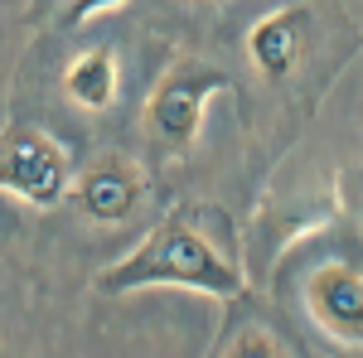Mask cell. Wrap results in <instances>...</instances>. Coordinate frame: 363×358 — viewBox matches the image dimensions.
<instances>
[{"label": "cell", "instance_id": "6da1fadb", "mask_svg": "<svg viewBox=\"0 0 363 358\" xmlns=\"http://www.w3.org/2000/svg\"><path fill=\"white\" fill-rule=\"evenodd\" d=\"M92 286L102 296H131V291H155V286H179V291H199L213 301H242V272L199 223L189 218H165L150 228L126 257H116L112 267L92 276Z\"/></svg>", "mask_w": 363, "mask_h": 358}, {"label": "cell", "instance_id": "7a4b0ae2", "mask_svg": "<svg viewBox=\"0 0 363 358\" xmlns=\"http://www.w3.org/2000/svg\"><path fill=\"white\" fill-rule=\"evenodd\" d=\"M228 87H233V78L223 68H213L203 58H179L155 83L150 102H145V121H150V131L165 140L169 150H189L199 140V131H203L208 102L223 97Z\"/></svg>", "mask_w": 363, "mask_h": 358}, {"label": "cell", "instance_id": "3957f363", "mask_svg": "<svg viewBox=\"0 0 363 358\" xmlns=\"http://www.w3.org/2000/svg\"><path fill=\"white\" fill-rule=\"evenodd\" d=\"M73 184V160L49 131H5L0 136V189L25 198L34 208H54Z\"/></svg>", "mask_w": 363, "mask_h": 358}, {"label": "cell", "instance_id": "277c9868", "mask_svg": "<svg viewBox=\"0 0 363 358\" xmlns=\"http://www.w3.org/2000/svg\"><path fill=\"white\" fill-rule=\"evenodd\" d=\"M140 169L121 155H107L97 165L83 169L78 179V208H83L92 223H126L140 203Z\"/></svg>", "mask_w": 363, "mask_h": 358}, {"label": "cell", "instance_id": "5b68a950", "mask_svg": "<svg viewBox=\"0 0 363 358\" xmlns=\"http://www.w3.org/2000/svg\"><path fill=\"white\" fill-rule=\"evenodd\" d=\"M310 310L339 344H363V276L349 267H320L310 276Z\"/></svg>", "mask_w": 363, "mask_h": 358}, {"label": "cell", "instance_id": "8992f818", "mask_svg": "<svg viewBox=\"0 0 363 358\" xmlns=\"http://www.w3.org/2000/svg\"><path fill=\"white\" fill-rule=\"evenodd\" d=\"M301 39H306V20H301V10H277V15H267V20H257L252 34H247L252 68H257L267 83L291 78L296 63H301Z\"/></svg>", "mask_w": 363, "mask_h": 358}, {"label": "cell", "instance_id": "52a82bcc", "mask_svg": "<svg viewBox=\"0 0 363 358\" xmlns=\"http://www.w3.org/2000/svg\"><path fill=\"white\" fill-rule=\"evenodd\" d=\"M63 87H68V97H73L78 107H87V111L112 107V102H116V87H121L116 54H112V49H87V54L68 68Z\"/></svg>", "mask_w": 363, "mask_h": 358}, {"label": "cell", "instance_id": "ba28073f", "mask_svg": "<svg viewBox=\"0 0 363 358\" xmlns=\"http://www.w3.org/2000/svg\"><path fill=\"white\" fill-rule=\"evenodd\" d=\"M126 0H68L63 5V25H83L92 15H102V10H121Z\"/></svg>", "mask_w": 363, "mask_h": 358}, {"label": "cell", "instance_id": "9c48e42d", "mask_svg": "<svg viewBox=\"0 0 363 358\" xmlns=\"http://www.w3.org/2000/svg\"><path fill=\"white\" fill-rule=\"evenodd\" d=\"M223 349L228 354H267V358L281 354V344L272 339V334H242V339H228Z\"/></svg>", "mask_w": 363, "mask_h": 358}]
</instances>
